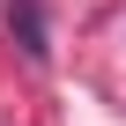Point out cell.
I'll use <instances>...</instances> for the list:
<instances>
[{
  "instance_id": "1",
  "label": "cell",
  "mask_w": 126,
  "mask_h": 126,
  "mask_svg": "<svg viewBox=\"0 0 126 126\" xmlns=\"http://www.w3.org/2000/svg\"><path fill=\"white\" fill-rule=\"evenodd\" d=\"M15 22H22V52H30V59H45V30H37V0H22V8H15Z\"/></svg>"
}]
</instances>
